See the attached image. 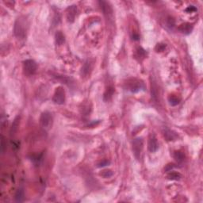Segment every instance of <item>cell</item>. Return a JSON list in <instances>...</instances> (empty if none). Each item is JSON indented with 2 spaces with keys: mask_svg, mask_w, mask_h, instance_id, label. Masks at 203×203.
Here are the masks:
<instances>
[{
  "mask_svg": "<svg viewBox=\"0 0 203 203\" xmlns=\"http://www.w3.org/2000/svg\"><path fill=\"white\" fill-rule=\"evenodd\" d=\"M175 167V166H174V164H167V165H166L165 168H164V170H165L166 172H170V171H171L173 170V169Z\"/></svg>",
  "mask_w": 203,
  "mask_h": 203,
  "instance_id": "484cf974",
  "label": "cell"
},
{
  "mask_svg": "<svg viewBox=\"0 0 203 203\" xmlns=\"http://www.w3.org/2000/svg\"><path fill=\"white\" fill-rule=\"evenodd\" d=\"M99 5H100V7L102 11H103V14L106 17L110 18L113 15V9H112L111 6L110 5L109 2H105V1H100L99 2Z\"/></svg>",
  "mask_w": 203,
  "mask_h": 203,
  "instance_id": "ba28073f",
  "label": "cell"
},
{
  "mask_svg": "<svg viewBox=\"0 0 203 203\" xmlns=\"http://www.w3.org/2000/svg\"><path fill=\"white\" fill-rule=\"evenodd\" d=\"M158 87H157V84L155 83H152V97L157 100V97L158 96Z\"/></svg>",
  "mask_w": 203,
  "mask_h": 203,
  "instance_id": "ffe728a7",
  "label": "cell"
},
{
  "mask_svg": "<svg viewBox=\"0 0 203 203\" xmlns=\"http://www.w3.org/2000/svg\"><path fill=\"white\" fill-rule=\"evenodd\" d=\"M126 89L132 93H137L145 90V85L143 81L137 79H130L126 83Z\"/></svg>",
  "mask_w": 203,
  "mask_h": 203,
  "instance_id": "7a4b0ae2",
  "label": "cell"
},
{
  "mask_svg": "<svg viewBox=\"0 0 203 203\" xmlns=\"http://www.w3.org/2000/svg\"><path fill=\"white\" fill-rule=\"evenodd\" d=\"M113 171L111 170H103V171H102V172H100L101 176L105 179L110 178L111 176H113Z\"/></svg>",
  "mask_w": 203,
  "mask_h": 203,
  "instance_id": "44dd1931",
  "label": "cell"
},
{
  "mask_svg": "<svg viewBox=\"0 0 203 203\" xmlns=\"http://www.w3.org/2000/svg\"><path fill=\"white\" fill-rule=\"evenodd\" d=\"M143 148H144V143H143L142 138L138 137V138H136L133 140L132 149H133V153L134 155L135 158L137 159V160H140L141 159Z\"/></svg>",
  "mask_w": 203,
  "mask_h": 203,
  "instance_id": "277c9868",
  "label": "cell"
},
{
  "mask_svg": "<svg viewBox=\"0 0 203 203\" xmlns=\"http://www.w3.org/2000/svg\"><path fill=\"white\" fill-rule=\"evenodd\" d=\"M167 26H168L169 28H171V29L174 28V26L175 25V20H174V18H173V17L169 16L168 18H167Z\"/></svg>",
  "mask_w": 203,
  "mask_h": 203,
  "instance_id": "7402d4cb",
  "label": "cell"
},
{
  "mask_svg": "<svg viewBox=\"0 0 203 203\" xmlns=\"http://www.w3.org/2000/svg\"><path fill=\"white\" fill-rule=\"evenodd\" d=\"M37 70H38V64L33 60H25L23 62V71L25 76H33L36 73Z\"/></svg>",
  "mask_w": 203,
  "mask_h": 203,
  "instance_id": "5b68a950",
  "label": "cell"
},
{
  "mask_svg": "<svg viewBox=\"0 0 203 203\" xmlns=\"http://www.w3.org/2000/svg\"><path fill=\"white\" fill-rule=\"evenodd\" d=\"M113 94H114V88L113 86H108L106 91H105L104 95H103V99H104L105 102L110 101L113 97Z\"/></svg>",
  "mask_w": 203,
  "mask_h": 203,
  "instance_id": "9a60e30c",
  "label": "cell"
},
{
  "mask_svg": "<svg viewBox=\"0 0 203 203\" xmlns=\"http://www.w3.org/2000/svg\"><path fill=\"white\" fill-rule=\"evenodd\" d=\"M185 11L187 13H192L197 11V8L194 7V6H189L185 10Z\"/></svg>",
  "mask_w": 203,
  "mask_h": 203,
  "instance_id": "4316f807",
  "label": "cell"
},
{
  "mask_svg": "<svg viewBox=\"0 0 203 203\" xmlns=\"http://www.w3.org/2000/svg\"><path fill=\"white\" fill-rule=\"evenodd\" d=\"M180 99L179 97H178L177 95H170L168 97V102L170 103V105L172 106H175L177 105H179L180 103Z\"/></svg>",
  "mask_w": 203,
  "mask_h": 203,
  "instance_id": "e0dca14e",
  "label": "cell"
},
{
  "mask_svg": "<svg viewBox=\"0 0 203 203\" xmlns=\"http://www.w3.org/2000/svg\"><path fill=\"white\" fill-rule=\"evenodd\" d=\"M166 48V45L165 44H157V46H156V51L157 52H162V51H164Z\"/></svg>",
  "mask_w": 203,
  "mask_h": 203,
  "instance_id": "d4e9b609",
  "label": "cell"
},
{
  "mask_svg": "<svg viewBox=\"0 0 203 203\" xmlns=\"http://www.w3.org/2000/svg\"><path fill=\"white\" fill-rule=\"evenodd\" d=\"M19 123H20V117L18 116L15 118L14 121L12 123V126H11V136H14L15 133H17L18 130V126H19Z\"/></svg>",
  "mask_w": 203,
  "mask_h": 203,
  "instance_id": "2e32d148",
  "label": "cell"
},
{
  "mask_svg": "<svg viewBox=\"0 0 203 203\" xmlns=\"http://www.w3.org/2000/svg\"><path fill=\"white\" fill-rule=\"evenodd\" d=\"M53 118L50 112L45 111L41 114L40 117V124L45 130H49L52 128Z\"/></svg>",
  "mask_w": 203,
  "mask_h": 203,
  "instance_id": "3957f363",
  "label": "cell"
},
{
  "mask_svg": "<svg viewBox=\"0 0 203 203\" xmlns=\"http://www.w3.org/2000/svg\"><path fill=\"white\" fill-rule=\"evenodd\" d=\"M163 134H164V137H165V139L167 141L175 140L177 139V137H178V135H177L176 133L173 132L172 130H168V129L164 130V132H163Z\"/></svg>",
  "mask_w": 203,
  "mask_h": 203,
  "instance_id": "7c38bea8",
  "label": "cell"
},
{
  "mask_svg": "<svg viewBox=\"0 0 203 203\" xmlns=\"http://www.w3.org/2000/svg\"><path fill=\"white\" fill-rule=\"evenodd\" d=\"M28 29H29V23L25 17L21 16L17 18L14 26V33L18 39H25L26 38Z\"/></svg>",
  "mask_w": 203,
  "mask_h": 203,
  "instance_id": "6da1fadb",
  "label": "cell"
},
{
  "mask_svg": "<svg viewBox=\"0 0 203 203\" xmlns=\"http://www.w3.org/2000/svg\"><path fill=\"white\" fill-rule=\"evenodd\" d=\"M15 199L17 202H22L25 200V191L23 188L18 189L15 195Z\"/></svg>",
  "mask_w": 203,
  "mask_h": 203,
  "instance_id": "5bb4252c",
  "label": "cell"
},
{
  "mask_svg": "<svg viewBox=\"0 0 203 203\" xmlns=\"http://www.w3.org/2000/svg\"><path fill=\"white\" fill-rule=\"evenodd\" d=\"M67 19L68 22H73L76 19V14H77V7L76 5L70 6L66 11Z\"/></svg>",
  "mask_w": 203,
  "mask_h": 203,
  "instance_id": "52a82bcc",
  "label": "cell"
},
{
  "mask_svg": "<svg viewBox=\"0 0 203 203\" xmlns=\"http://www.w3.org/2000/svg\"><path fill=\"white\" fill-rule=\"evenodd\" d=\"M92 70V64L90 60H86L83 64L82 68H81V75L83 76H87L90 75V72Z\"/></svg>",
  "mask_w": 203,
  "mask_h": 203,
  "instance_id": "8fae6325",
  "label": "cell"
},
{
  "mask_svg": "<svg viewBox=\"0 0 203 203\" xmlns=\"http://www.w3.org/2000/svg\"><path fill=\"white\" fill-rule=\"evenodd\" d=\"M182 175L180 173L176 172V171H171L167 174V179L169 180H172V181H179L181 179Z\"/></svg>",
  "mask_w": 203,
  "mask_h": 203,
  "instance_id": "ac0fdd59",
  "label": "cell"
},
{
  "mask_svg": "<svg viewBox=\"0 0 203 203\" xmlns=\"http://www.w3.org/2000/svg\"><path fill=\"white\" fill-rule=\"evenodd\" d=\"M178 29L180 33H183V34L188 35L192 32L193 25L190 23H183L179 26Z\"/></svg>",
  "mask_w": 203,
  "mask_h": 203,
  "instance_id": "30bf717a",
  "label": "cell"
},
{
  "mask_svg": "<svg viewBox=\"0 0 203 203\" xmlns=\"http://www.w3.org/2000/svg\"><path fill=\"white\" fill-rule=\"evenodd\" d=\"M6 146H7V144H6L5 143V138H4V137L2 135V136H1V152H2V154L5 152Z\"/></svg>",
  "mask_w": 203,
  "mask_h": 203,
  "instance_id": "cb8c5ba5",
  "label": "cell"
},
{
  "mask_svg": "<svg viewBox=\"0 0 203 203\" xmlns=\"http://www.w3.org/2000/svg\"><path fill=\"white\" fill-rule=\"evenodd\" d=\"M174 158L178 163H182V162H183L184 160H185V155L183 154V152H182L176 151L174 152Z\"/></svg>",
  "mask_w": 203,
  "mask_h": 203,
  "instance_id": "d6986e66",
  "label": "cell"
},
{
  "mask_svg": "<svg viewBox=\"0 0 203 203\" xmlns=\"http://www.w3.org/2000/svg\"><path fill=\"white\" fill-rule=\"evenodd\" d=\"M55 42L59 46L64 45L65 42V36L61 31H57L55 34Z\"/></svg>",
  "mask_w": 203,
  "mask_h": 203,
  "instance_id": "4fadbf2b",
  "label": "cell"
},
{
  "mask_svg": "<svg viewBox=\"0 0 203 203\" xmlns=\"http://www.w3.org/2000/svg\"><path fill=\"white\" fill-rule=\"evenodd\" d=\"M159 147H160V145H159L158 140H157V137L152 135V137L149 138V140H148V150H149L150 152L154 153L159 149Z\"/></svg>",
  "mask_w": 203,
  "mask_h": 203,
  "instance_id": "9c48e42d",
  "label": "cell"
},
{
  "mask_svg": "<svg viewBox=\"0 0 203 203\" xmlns=\"http://www.w3.org/2000/svg\"><path fill=\"white\" fill-rule=\"evenodd\" d=\"M66 99V95H65V90L62 86H58L55 90V93L52 97V102L55 104L63 105L65 103Z\"/></svg>",
  "mask_w": 203,
  "mask_h": 203,
  "instance_id": "8992f818",
  "label": "cell"
},
{
  "mask_svg": "<svg viewBox=\"0 0 203 203\" xmlns=\"http://www.w3.org/2000/svg\"><path fill=\"white\" fill-rule=\"evenodd\" d=\"M133 39L134 40V41H138V40H140V36H139L137 33H133Z\"/></svg>",
  "mask_w": 203,
  "mask_h": 203,
  "instance_id": "f1b7e54d",
  "label": "cell"
},
{
  "mask_svg": "<svg viewBox=\"0 0 203 203\" xmlns=\"http://www.w3.org/2000/svg\"><path fill=\"white\" fill-rule=\"evenodd\" d=\"M42 158V155H41V156H36V157L34 156V157H32V160L34 162V163H36V164H39Z\"/></svg>",
  "mask_w": 203,
  "mask_h": 203,
  "instance_id": "83f0119b",
  "label": "cell"
},
{
  "mask_svg": "<svg viewBox=\"0 0 203 203\" xmlns=\"http://www.w3.org/2000/svg\"><path fill=\"white\" fill-rule=\"evenodd\" d=\"M110 160H102V161L99 162V164H97V167H106V166L110 165Z\"/></svg>",
  "mask_w": 203,
  "mask_h": 203,
  "instance_id": "603a6c76",
  "label": "cell"
}]
</instances>
